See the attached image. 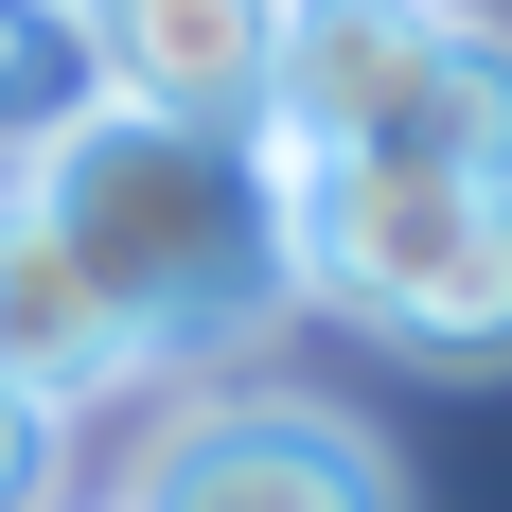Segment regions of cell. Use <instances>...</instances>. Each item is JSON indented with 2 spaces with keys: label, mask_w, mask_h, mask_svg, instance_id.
<instances>
[{
  "label": "cell",
  "mask_w": 512,
  "mask_h": 512,
  "mask_svg": "<svg viewBox=\"0 0 512 512\" xmlns=\"http://www.w3.org/2000/svg\"><path fill=\"white\" fill-rule=\"evenodd\" d=\"M0 195L36 212L71 283L124 318L142 371H195L212 336H248L283 301V248H265V159L212 142V124H142V106H71Z\"/></svg>",
  "instance_id": "obj_1"
},
{
  "label": "cell",
  "mask_w": 512,
  "mask_h": 512,
  "mask_svg": "<svg viewBox=\"0 0 512 512\" xmlns=\"http://www.w3.org/2000/svg\"><path fill=\"white\" fill-rule=\"evenodd\" d=\"M265 159V248L283 301L354 318L424 371H495L512 354V177H424V159H318V142H248Z\"/></svg>",
  "instance_id": "obj_2"
},
{
  "label": "cell",
  "mask_w": 512,
  "mask_h": 512,
  "mask_svg": "<svg viewBox=\"0 0 512 512\" xmlns=\"http://www.w3.org/2000/svg\"><path fill=\"white\" fill-rule=\"evenodd\" d=\"M248 142L512 177V18H477V0H283Z\"/></svg>",
  "instance_id": "obj_3"
},
{
  "label": "cell",
  "mask_w": 512,
  "mask_h": 512,
  "mask_svg": "<svg viewBox=\"0 0 512 512\" xmlns=\"http://www.w3.org/2000/svg\"><path fill=\"white\" fill-rule=\"evenodd\" d=\"M124 512H407V495L336 407H212V424H159Z\"/></svg>",
  "instance_id": "obj_4"
},
{
  "label": "cell",
  "mask_w": 512,
  "mask_h": 512,
  "mask_svg": "<svg viewBox=\"0 0 512 512\" xmlns=\"http://www.w3.org/2000/svg\"><path fill=\"white\" fill-rule=\"evenodd\" d=\"M265 36H283V0H89L106 106H142V124H212V142L265 124Z\"/></svg>",
  "instance_id": "obj_5"
},
{
  "label": "cell",
  "mask_w": 512,
  "mask_h": 512,
  "mask_svg": "<svg viewBox=\"0 0 512 512\" xmlns=\"http://www.w3.org/2000/svg\"><path fill=\"white\" fill-rule=\"evenodd\" d=\"M0 389H36L53 424H89L106 389H142V354H124V318L71 283V248H53L36 212L0 195Z\"/></svg>",
  "instance_id": "obj_6"
},
{
  "label": "cell",
  "mask_w": 512,
  "mask_h": 512,
  "mask_svg": "<svg viewBox=\"0 0 512 512\" xmlns=\"http://www.w3.org/2000/svg\"><path fill=\"white\" fill-rule=\"evenodd\" d=\"M71 106H106V71H89V0H0V177L71 124Z\"/></svg>",
  "instance_id": "obj_7"
},
{
  "label": "cell",
  "mask_w": 512,
  "mask_h": 512,
  "mask_svg": "<svg viewBox=\"0 0 512 512\" xmlns=\"http://www.w3.org/2000/svg\"><path fill=\"white\" fill-rule=\"evenodd\" d=\"M0 512H71V424L36 389H0Z\"/></svg>",
  "instance_id": "obj_8"
}]
</instances>
